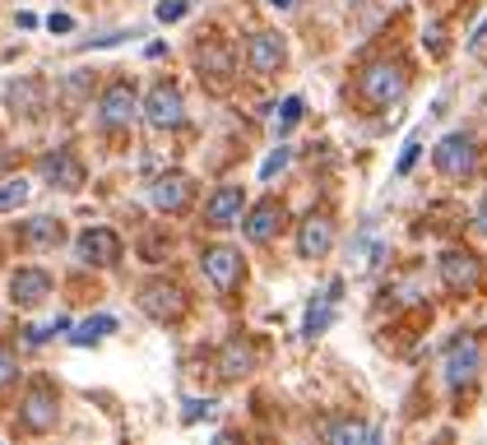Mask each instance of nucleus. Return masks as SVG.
I'll list each match as a JSON object with an SVG mask.
<instances>
[{"label":"nucleus","mask_w":487,"mask_h":445,"mask_svg":"<svg viewBox=\"0 0 487 445\" xmlns=\"http://www.w3.org/2000/svg\"><path fill=\"white\" fill-rule=\"evenodd\" d=\"M409 83H413L409 65L395 61V56H381V61H367L358 70V98L371 111H390V107H399L404 98H409Z\"/></svg>","instance_id":"obj_1"},{"label":"nucleus","mask_w":487,"mask_h":445,"mask_svg":"<svg viewBox=\"0 0 487 445\" xmlns=\"http://www.w3.org/2000/svg\"><path fill=\"white\" fill-rule=\"evenodd\" d=\"M200 274L209 278V288L219 292L223 301H232L241 292V284H247V260H241L237 246H204L200 250Z\"/></svg>","instance_id":"obj_2"},{"label":"nucleus","mask_w":487,"mask_h":445,"mask_svg":"<svg viewBox=\"0 0 487 445\" xmlns=\"http://www.w3.org/2000/svg\"><path fill=\"white\" fill-rule=\"evenodd\" d=\"M57 423H61V395H57V385H51V380H33L19 395V432L47 436V432H57Z\"/></svg>","instance_id":"obj_3"},{"label":"nucleus","mask_w":487,"mask_h":445,"mask_svg":"<svg viewBox=\"0 0 487 445\" xmlns=\"http://www.w3.org/2000/svg\"><path fill=\"white\" fill-rule=\"evenodd\" d=\"M431 162H437V172L446 181H469V177H478V167H483L478 139L469 130H450L441 144L431 149Z\"/></svg>","instance_id":"obj_4"},{"label":"nucleus","mask_w":487,"mask_h":445,"mask_svg":"<svg viewBox=\"0 0 487 445\" xmlns=\"http://www.w3.org/2000/svg\"><path fill=\"white\" fill-rule=\"evenodd\" d=\"M437 274H441V288H446L450 297H474V292L483 288V278H487L483 260L474 256L469 246H450V250H441Z\"/></svg>","instance_id":"obj_5"},{"label":"nucleus","mask_w":487,"mask_h":445,"mask_svg":"<svg viewBox=\"0 0 487 445\" xmlns=\"http://www.w3.org/2000/svg\"><path fill=\"white\" fill-rule=\"evenodd\" d=\"M135 117H144V102H140V93H135V83H130V79H112V83L98 93V126H102L107 135H117V130H126Z\"/></svg>","instance_id":"obj_6"},{"label":"nucleus","mask_w":487,"mask_h":445,"mask_svg":"<svg viewBox=\"0 0 487 445\" xmlns=\"http://www.w3.org/2000/svg\"><path fill=\"white\" fill-rule=\"evenodd\" d=\"M483 371V344H478V334H459V339L446 348V385H450V395H465V389H474Z\"/></svg>","instance_id":"obj_7"},{"label":"nucleus","mask_w":487,"mask_h":445,"mask_svg":"<svg viewBox=\"0 0 487 445\" xmlns=\"http://www.w3.org/2000/svg\"><path fill=\"white\" fill-rule=\"evenodd\" d=\"M135 301H140V311H144L149 320H158V325H177V320L186 316V306H191L172 278H149Z\"/></svg>","instance_id":"obj_8"},{"label":"nucleus","mask_w":487,"mask_h":445,"mask_svg":"<svg viewBox=\"0 0 487 445\" xmlns=\"http://www.w3.org/2000/svg\"><path fill=\"white\" fill-rule=\"evenodd\" d=\"M335 250V214L330 209H311L297 222V256L302 260H325Z\"/></svg>","instance_id":"obj_9"},{"label":"nucleus","mask_w":487,"mask_h":445,"mask_svg":"<svg viewBox=\"0 0 487 445\" xmlns=\"http://www.w3.org/2000/svg\"><path fill=\"white\" fill-rule=\"evenodd\" d=\"M74 260L89 269H112L121 265V237L112 228H84L74 241Z\"/></svg>","instance_id":"obj_10"},{"label":"nucleus","mask_w":487,"mask_h":445,"mask_svg":"<svg viewBox=\"0 0 487 445\" xmlns=\"http://www.w3.org/2000/svg\"><path fill=\"white\" fill-rule=\"evenodd\" d=\"M196 74H200V83H209L213 93H223L228 83H232V74H237V56H232V47L228 42H204L200 51H196Z\"/></svg>","instance_id":"obj_11"},{"label":"nucleus","mask_w":487,"mask_h":445,"mask_svg":"<svg viewBox=\"0 0 487 445\" xmlns=\"http://www.w3.org/2000/svg\"><path fill=\"white\" fill-rule=\"evenodd\" d=\"M38 177H42L51 190H79V186H84V162L74 158L70 144H61V149H47V153L38 158Z\"/></svg>","instance_id":"obj_12"},{"label":"nucleus","mask_w":487,"mask_h":445,"mask_svg":"<svg viewBox=\"0 0 487 445\" xmlns=\"http://www.w3.org/2000/svg\"><path fill=\"white\" fill-rule=\"evenodd\" d=\"M283 61H288L283 33H274V28H260V33H251V42H247V70H251V74L269 79V74L283 70Z\"/></svg>","instance_id":"obj_13"},{"label":"nucleus","mask_w":487,"mask_h":445,"mask_svg":"<svg viewBox=\"0 0 487 445\" xmlns=\"http://www.w3.org/2000/svg\"><path fill=\"white\" fill-rule=\"evenodd\" d=\"M144 121L153 130H177L186 121V102H181L177 83H153V89L144 93Z\"/></svg>","instance_id":"obj_14"},{"label":"nucleus","mask_w":487,"mask_h":445,"mask_svg":"<svg viewBox=\"0 0 487 445\" xmlns=\"http://www.w3.org/2000/svg\"><path fill=\"white\" fill-rule=\"evenodd\" d=\"M288 222V209L283 200H274V195H265V200H256L247 209V222H241V232H247L251 246H265V241H274V232Z\"/></svg>","instance_id":"obj_15"},{"label":"nucleus","mask_w":487,"mask_h":445,"mask_svg":"<svg viewBox=\"0 0 487 445\" xmlns=\"http://www.w3.org/2000/svg\"><path fill=\"white\" fill-rule=\"evenodd\" d=\"M149 200L158 214H186L196 200V181L186 177V172H162L153 186H149Z\"/></svg>","instance_id":"obj_16"},{"label":"nucleus","mask_w":487,"mask_h":445,"mask_svg":"<svg viewBox=\"0 0 487 445\" xmlns=\"http://www.w3.org/2000/svg\"><path fill=\"white\" fill-rule=\"evenodd\" d=\"M256 362H260V353H256V344L247 339V334H232V339H223V348H219V380H247L251 371H256Z\"/></svg>","instance_id":"obj_17"},{"label":"nucleus","mask_w":487,"mask_h":445,"mask_svg":"<svg viewBox=\"0 0 487 445\" xmlns=\"http://www.w3.org/2000/svg\"><path fill=\"white\" fill-rule=\"evenodd\" d=\"M241 209H247V190L237 181L219 186L204 200V228H232V222H241Z\"/></svg>","instance_id":"obj_18"},{"label":"nucleus","mask_w":487,"mask_h":445,"mask_svg":"<svg viewBox=\"0 0 487 445\" xmlns=\"http://www.w3.org/2000/svg\"><path fill=\"white\" fill-rule=\"evenodd\" d=\"M51 297V274L38 269V265H23L10 274V301L23 306V311H33V306H42Z\"/></svg>","instance_id":"obj_19"},{"label":"nucleus","mask_w":487,"mask_h":445,"mask_svg":"<svg viewBox=\"0 0 487 445\" xmlns=\"http://www.w3.org/2000/svg\"><path fill=\"white\" fill-rule=\"evenodd\" d=\"M339 301H344V278H330V284H325V292L307 306V320H302V339H307V344H311V339H320V334L335 325Z\"/></svg>","instance_id":"obj_20"},{"label":"nucleus","mask_w":487,"mask_h":445,"mask_svg":"<svg viewBox=\"0 0 487 445\" xmlns=\"http://www.w3.org/2000/svg\"><path fill=\"white\" fill-rule=\"evenodd\" d=\"M5 107L14 111V117H23V121H38L42 111H47V89H42V79L23 74V79L5 83Z\"/></svg>","instance_id":"obj_21"},{"label":"nucleus","mask_w":487,"mask_h":445,"mask_svg":"<svg viewBox=\"0 0 487 445\" xmlns=\"http://www.w3.org/2000/svg\"><path fill=\"white\" fill-rule=\"evenodd\" d=\"M61 241H65V222L57 214H33L19 222V246L29 250H57Z\"/></svg>","instance_id":"obj_22"},{"label":"nucleus","mask_w":487,"mask_h":445,"mask_svg":"<svg viewBox=\"0 0 487 445\" xmlns=\"http://www.w3.org/2000/svg\"><path fill=\"white\" fill-rule=\"evenodd\" d=\"M386 256H390V246H386L381 237H376V228L367 222V228L358 232V241H353V274H371V269L381 265Z\"/></svg>","instance_id":"obj_23"},{"label":"nucleus","mask_w":487,"mask_h":445,"mask_svg":"<svg viewBox=\"0 0 487 445\" xmlns=\"http://www.w3.org/2000/svg\"><path fill=\"white\" fill-rule=\"evenodd\" d=\"M320 436L330 441V445H358V441H381V432L358 423V417H335V423H325Z\"/></svg>","instance_id":"obj_24"},{"label":"nucleus","mask_w":487,"mask_h":445,"mask_svg":"<svg viewBox=\"0 0 487 445\" xmlns=\"http://www.w3.org/2000/svg\"><path fill=\"white\" fill-rule=\"evenodd\" d=\"M107 334H117V316L98 311V316H89V320H79V325H74L70 344H74V348H89V344H102Z\"/></svg>","instance_id":"obj_25"},{"label":"nucleus","mask_w":487,"mask_h":445,"mask_svg":"<svg viewBox=\"0 0 487 445\" xmlns=\"http://www.w3.org/2000/svg\"><path fill=\"white\" fill-rule=\"evenodd\" d=\"M89 89H93V74L89 70H70L65 79H61V107L65 111H79V107H84V98H89Z\"/></svg>","instance_id":"obj_26"},{"label":"nucleus","mask_w":487,"mask_h":445,"mask_svg":"<svg viewBox=\"0 0 487 445\" xmlns=\"http://www.w3.org/2000/svg\"><path fill=\"white\" fill-rule=\"evenodd\" d=\"M418 158H422V126L409 130V139H404V149H399V158H395V177H409Z\"/></svg>","instance_id":"obj_27"},{"label":"nucleus","mask_w":487,"mask_h":445,"mask_svg":"<svg viewBox=\"0 0 487 445\" xmlns=\"http://www.w3.org/2000/svg\"><path fill=\"white\" fill-rule=\"evenodd\" d=\"M302 111H307V102L297 98V93H292V98H283V102L274 107V130H279V139H283L297 121H302Z\"/></svg>","instance_id":"obj_28"},{"label":"nucleus","mask_w":487,"mask_h":445,"mask_svg":"<svg viewBox=\"0 0 487 445\" xmlns=\"http://www.w3.org/2000/svg\"><path fill=\"white\" fill-rule=\"evenodd\" d=\"M33 195V186L23 181V177H10L5 186H0V214H10V209H19L23 200Z\"/></svg>","instance_id":"obj_29"},{"label":"nucleus","mask_w":487,"mask_h":445,"mask_svg":"<svg viewBox=\"0 0 487 445\" xmlns=\"http://www.w3.org/2000/svg\"><path fill=\"white\" fill-rule=\"evenodd\" d=\"M288 162H292V149H288V144H279L274 153H269V158L260 162V181H274V177L283 172V167H288Z\"/></svg>","instance_id":"obj_30"},{"label":"nucleus","mask_w":487,"mask_h":445,"mask_svg":"<svg viewBox=\"0 0 487 445\" xmlns=\"http://www.w3.org/2000/svg\"><path fill=\"white\" fill-rule=\"evenodd\" d=\"M213 408H219L213 399H186V404H181V423H186V427H196L200 417H209Z\"/></svg>","instance_id":"obj_31"},{"label":"nucleus","mask_w":487,"mask_h":445,"mask_svg":"<svg viewBox=\"0 0 487 445\" xmlns=\"http://www.w3.org/2000/svg\"><path fill=\"white\" fill-rule=\"evenodd\" d=\"M153 14H158V23H177V19L191 14V0H162Z\"/></svg>","instance_id":"obj_32"},{"label":"nucleus","mask_w":487,"mask_h":445,"mask_svg":"<svg viewBox=\"0 0 487 445\" xmlns=\"http://www.w3.org/2000/svg\"><path fill=\"white\" fill-rule=\"evenodd\" d=\"M14 376H19V357H14V348L0 344V389H5Z\"/></svg>","instance_id":"obj_33"},{"label":"nucleus","mask_w":487,"mask_h":445,"mask_svg":"<svg viewBox=\"0 0 487 445\" xmlns=\"http://www.w3.org/2000/svg\"><path fill=\"white\" fill-rule=\"evenodd\" d=\"M422 47H427L431 56H446V33H441V23H427V28H422Z\"/></svg>","instance_id":"obj_34"},{"label":"nucleus","mask_w":487,"mask_h":445,"mask_svg":"<svg viewBox=\"0 0 487 445\" xmlns=\"http://www.w3.org/2000/svg\"><path fill=\"white\" fill-rule=\"evenodd\" d=\"M47 33H74V19L61 14V10H57V14H47Z\"/></svg>","instance_id":"obj_35"},{"label":"nucleus","mask_w":487,"mask_h":445,"mask_svg":"<svg viewBox=\"0 0 487 445\" xmlns=\"http://www.w3.org/2000/svg\"><path fill=\"white\" fill-rule=\"evenodd\" d=\"M483 38H487V19L474 28V38H469V47H483Z\"/></svg>","instance_id":"obj_36"},{"label":"nucleus","mask_w":487,"mask_h":445,"mask_svg":"<svg viewBox=\"0 0 487 445\" xmlns=\"http://www.w3.org/2000/svg\"><path fill=\"white\" fill-rule=\"evenodd\" d=\"M478 232H487V200L478 205Z\"/></svg>","instance_id":"obj_37"},{"label":"nucleus","mask_w":487,"mask_h":445,"mask_svg":"<svg viewBox=\"0 0 487 445\" xmlns=\"http://www.w3.org/2000/svg\"><path fill=\"white\" fill-rule=\"evenodd\" d=\"M265 5H274V10H288V5H292V0H265Z\"/></svg>","instance_id":"obj_38"}]
</instances>
